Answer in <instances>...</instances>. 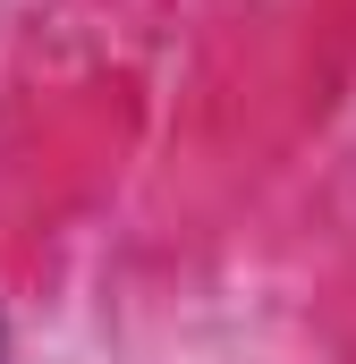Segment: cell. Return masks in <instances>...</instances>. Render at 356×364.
Segmentation results:
<instances>
[{"label": "cell", "mask_w": 356, "mask_h": 364, "mask_svg": "<svg viewBox=\"0 0 356 364\" xmlns=\"http://www.w3.org/2000/svg\"><path fill=\"white\" fill-rule=\"evenodd\" d=\"M0 364H9V305H0Z\"/></svg>", "instance_id": "6da1fadb"}]
</instances>
